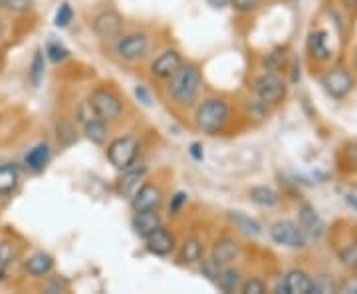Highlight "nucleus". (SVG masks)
<instances>
[{
    "mask_svg": "<svg viewBox=\"0 0 357 294\" xmlns=\"http://www.w3.org/2000/svg\"><path fill=\"white\" fill-rule=\"evenodd\" d=\"M169 80H171L169 94L178 105L189 108L197 102L199 90H201V72L197 66L181 64V68Z\"/></svg>",
    "mask_w": 357,
    "mask_h": 294,
    "instance_id": "f257e3e1",
    "label": "nucleus"
},
{
    "mask_svg": "<svg viewBox=\"0 0 357 294\" xmlns=\"http://www.w3.org/2000/svg\"><path fill=\"white\" fill-rule=\"evenodd\" d=\"M229 103L220 98H211L199 105L197 115H195V122H197V128L201 129L206 135H217L218 131H222L227 122H229Z\"/></svg>",
    "mask_w": 357,
    "mask_h": 294,
    "instance_id": "f03ea898",
    "label": "nucleus"
},
{
    "mask_svg": "<svg viewBox=\"0 0 357 294\" xmlns=\"http://www.w3.org/2000/svg\"><path fill=\"white\" fill-rule=\"evenodd\" d=\"M137 154H139V143H137L135 138H131V135L117 138L107 147V159H109V163L115 169H121V171L135 163Z\"/></svg>",
    "mask_w": 357,
    "mask_h": 294,
    "instance_id": "7ed1b4c3",
    "label": "nucleus"
},
{
    "mask_svg": "<svg viewBox=\"0 0 357 294\" xmlns=\"http://www.w3.org/2000/svg\"><path fill=\"white\" fill-rule=\"evenodd\" d=\"M89 105L93 108L96 115L103 119V122H112L117 119L121 112H123V103L121 100L115 96L112 90H105V88H98L89 96Z\"/></svg>",
    "mask_w": 357,
    "mask_h": 294,
    "instance_id": "20e7f679",
    "label": "nucleus"
},
{
    "mask_svg": "<svg viewBox=\"0 0 357 294\" xmlns=\"http://www.w3.org/2000/svg\"><path fill=\"white\" fill-rule=\"evenodd\" d=\"M321 86L326 94L333 98V100H344L347 98L356 82H354V76L345 70V68H333L330 72H326L324 78H321Z\"/></svg>",
    "mask_w": 357,
    "mask_h": 294,
    "instance_id": "39448f33",
    "label": "nucleus"
},
{
    "mask_svg": "<svg viewBox=\"0 0 357 294\" xmlns=\"http://www.w3.org/2000/svg\"><path fill=\"white\" fill-rule=\"evenodd\" d=\"M270 237L276 244L288 247V249H304L306 247L304 230L300 229L294 221H288V219L276 221L270 227Z\"/></svg>",
    "mask_w": 357,
    "mask_h": 294,
    "instance_id": "423d86ee",
    "label": "nucleus"
},
{
    "mask_svg": "<svg viewBox=\"0 0 357 294\" xmlns=\"http://www.w3.org/2000/svg\"><path fill=\"white\" fill-rule=\"evenodd\" d=\"M255 90L262 103H278L286 96V84L276 74H264L256 80Z\"/></svg>",
    "mask_w": 357,
    "mask_h": 294,
    "instance_id": "0eeeda50",
    "label": "nucleus"
},
{
    "mask_svg": "<svg viewBox=\"0 0 357 294\" xmlns=\"http://www.w3.org/2000/svg\"><path fill=\"white\" fill-rule=\"evenodd\" d=\"M163 201V193L157 185H151V183H145L141 185L137 191L133 193L131 197V207L135 213L139 211H149V209H157Z\"/></svg>",
    "mask_w": 357,
    "mask_h": 294,
    "instance_id": "6e6552de",
    "label": "nucleus"
},
{
    "mask_svg": "<svg viewBox=\"0 0 357 294\" xmlns=\"http://www.w3.org/2000/svg\"><path fill=\"white\" fill-rule=\"evenodd\" d=\"M147 46H149V42H147L145 34H129L117 42V54L128 62H135L145 56Z\"/></svg>",
    "mask_w": 357,
    "mask_h": 294,
    "instance_id": "1a4fd4ad",
    "label": "nucleus"
},
{
    "mask_svg": "<svg viewBox=\"0 0 357 294\" xmlns=\"http://www.w3.org/2000/svg\"><path fill=\"white\" fill-rule=\"evenodd\" d=\"M123 28V18L115 10H105L93 18V32L100 38H115L121 34Z\"/></svg>",
    "mask_w": 357,
    "mask_h": 294,
    "instance_id": "9d476101",
    "label": "nucleus"
},
{
    "mask_svg": "<svg viewBox=\"0 0 357 294\" xmlns=\"http://www.w3.org/2000/svg\"><path fill=\"white\" fill-rule=\"evenodd\" d=\"M298 217H300V227L306 230L310 237H314V239L324 237V233H326V223H324V219L319 217L318 211H316L312 205H300Z\"/></svg>",
    "mask_w": 357,
    "mask_h": 294,
    "instance_id": "9b49d317",
    "label": "nucleus"
},
{
    "mask_svg": "<svg viewBox=\"0 0 357 294\" xmlns=\"http://www.w3.org/2000/svg\"><path fill=\"white\" fill-rule=\"evenodd\" d=\"M183 64V58L177 50H167L163 52L157 60H153L151 64V74L159 80H169L177 72Z\"/></svg>",
    "mask_w": 357,
    "mask_h": 294,
    "instance_id": "f8f14e48",
    "label": "nucleus"
},
{
    "mask_svg": "<svg viewBox=\"0 0 357 294\" xmlns=\"http://www.w3.org/2000/svg\"><path fill=\"white\" fill-rule=\"evenodd\" d=\"M145 241H147V251L155 256H169L175 251V237L163 227L155 229Z\"/></svg>",
    "mask_w": 357,
    "mask_h": 294,
    "instance_id": "ddd939ff",
    "label": "nucleus"
},
{
    "mask_svg": "<svg viewBox=\"0 0 357 294\" xmlns=\"http://www.w3.org/2000/svg\"><path fill=\"white\" fill-rule=\"evenodd\" d=\"M143 175H145V167L137 166V163H133L128 169H123V175H121V179L117 183V193L121 197L131 199L133 193L139 189V181L143 179Z\"/></svg>",
    "mask_w": 357,
    "mask_h": 294,
    "instance_id": "4468645a",
    "label": "nucleus"
},
{
    "mask_svg": "<svg viewBox=\"0 0 357 294\" xmlns=\"http://www.w3.org/2000/svg\"><path fill=\"white\" fill-rule=\"evenodd\" d=\"M161 227V217L157 213V209H149V211H139L133 217V230L135 235H139L141 239H147L155 229Z\"/></svg>",
    "mask_w": 357,
    "mask_h": 294,
    "instance_id": "2eb2a0df",
    "label": "nucleus"
},
{
    "mask_svg": "<svg viewBox=\"0 0 357 294\" xmlns=\"http://www.w3.org/2000/svg\"><path fill=\"white\" fill-rule=\"evenodd\" d=\"M236 256H238V243L234 241V239H229V237H225V239H220L215 243L213 247V260L220 265V267H227L230 263H234L236 260Z\"/></svg>",
    "mask_w": 357,
    "mask_h": 294,
    "instance_id": "dca6fc26",
    "label": "nucleus"
},
{
    "mask_svg": "<svg viewBox=\"0 0 357 294\" xmlns=\"http://www.w3.org/2000/svg\"><path fill=\"white\" fill-rule=\"evenodd\" d=\"M284 282H286L288 294H312V288H314V281L304 270H290L284 277Z\"/></svg>",
    "mask_w": 357,
    "mask_h": 294,
    "instance_id": "f3484780",
    "label": "nucleus"
},
{
    "mask_svg": "<svg viewBox=\"0 0 357 294\" xmlns=\"http://www.w3.org/2000/svg\"><path fill=\"white\" fill-rule=\"evenodd\" d=\"M50 159H52L50 145H48V143H38L36 147H32V149L26 154L24 163L30 171L38 173V171H42L44 167L50 163Z\"/></svg>",
    "mask_w": 357,
    "mask_h": 294,
    "instance_id": "a211bd4d",
    "label": "nucleus"
},
{
    "mask_svg": "<svg viewBox=\"0 0 357 294\" xmlns=\"http://www.w3.org/2000/svg\"><path fill=\"white\" fill-rule=\"evenodd\" d=\"M54 269V258L48 253H34L32 256H28V260L24 263V270L30 277H44Z\"/></svg>",
    "mask_w": 357,
    "mask_h": 294,
    "instance_id": "6ab92c4d",
    "label": "nucleus"
},
{
    "mask_svg": "<svg viewBox=\"0 0 357 294\" xmlns=\"http://www.w3.org/2000/svg\"><path fill=\"white\" fill-rule=\"evenodd\" d=\"M326 32L324 30H316V32H312L310 34V38H307V50L310 54L318 60V62H326V60H330V56H332V52L328 50V46H326Z\"/></svg>",
    "mask_w": 357,
    "mask_h": 294,
    "instance_id": "aec40b11",
    "label": "nucleus"
},
{
    "mask_svg": "<svg viewBox=\"0 0 357 294\" xmlns=\"http://www.w3.org/2000/svg\"><path fill=\"white\" fill-rule=\"evenodd\" d=\"M18 181H20V175H18V169L16 166H0V195H10V193L18 187Z\"/></svg>",
    "mask_w": 357,
    "mask_h": 294,
    "instance_id": "412c9836",
    "label": "nucleus"
},
{
    "mask_svg": "<svg viewBox=\"0 0 357 294\" xmlns=\"http://www.w3.org/2000/svg\"><path fill=\"white\" fill-rule=\"evenodd\" d=\"M215 282H217V286L222 293H236L238 286H241V274H238V270L220 267Z\"/></svg>",
    "mask_w": 357,
    "mask_h": 294,
    "instance_id": "4be33fe9",
    "label": "nucleus"
},
{
    "mask_svg": "<svg viewBox=\"0 0 357 294\" xmlns=\"http://www.w3.org/2000/svg\"><path fill=\"white\" fill-rule=\"evenodd\" d=\"M84 133L91 143L96 145H103L105 140H107V128H105V122L100 119V117H93L84 124Z\"/></svg>",
    "mask_w": 357,
    "mask_h": 294,
    "instance_id": "5701e85b",
    "label": "nucleus"
},
{
    "mask_svg": "<svg viewBox=\"0 0 357 294\" xmlns=\"http://www.w3.org/2000/svg\"><path fill=\"white\" fill-rule=\"evenodd\" d=\"M230 221H232L238 229L243 230L244 235H248V237H258V235H262V225H260L256 219L248 217V215H244V213H230Z\"/></svg>",
    "mask_w": 357,
    "mask_h": 294,
    "instance_id": "b1692460",
    "label": "nucleus"
},
{
    "mask_svg": "<svg viewBox=\"0 0 357 294\" xmlns=\"http://www.w3.org/2000/svg\"><path fill=\"white\" fill-rule=\"evenodd\" d=\"M203 256V244L197 239H189L185 241L181 247V253H178V260L185 263V265H192V263H199Z\"/></svg>",
    "mask_w": 357,
    "mask_h": 294,
    "instance_id": "393cba45",
    "label": "nucleus"
},
{
    "mask_svg": "<svg viewBox=\"0 0 357 294\" xmlns=\"http://www.w3.org/2000/svg\"><path fill=\"white\" fill-rule=\"evenodd\" d=\"M250 199H252V203L270 209V207L278 203V193L266 187V185H258V187L250 189Z\"/></svg>",
    "mask_w": 357,
    "mask_h": 294,
    "instance_id": "a878e982",
    "label": "nucleus"
},
{
    "mask_svg": "<svg viewBox=\"0 0 357 294\" xmlns=\"http://www.w3.org/2000/svg\"><path fill=\"white\" fill-rule=\"evenodd\" d=\"M72 20H74V10H72L70 2H62V4H60V8L56 10L54 24L58 26V28H68Z\"/></svg>",
    "mask_w": 357,
    "mask_h": 294,
    "instance_id": "bb28decb",
    "label": "nucleus"
},
{
    "mask_svg": "<svg viewBox=\"0 0 357 294\" xmlns=\"http://www.w3.org/2000/svg\"><path fill=\"white\" fill-rule=\"evenodd\" d=\"M46 56L50 58L54 64H58V62H64L66 58L70 56V50L62 46L60 42H48V46H46Z\"/></svg>",
    "mask_w": 357,
    "mask_h": 294,
    "instance_id": "cd10ccee",
    "label": "nucleus"
},
{
    "mask_svg": "<svg viewBox=\"0 0 357 294\" xmlns=\"http://www.w3.org/2000/svg\"><path fill=\"white\" fill-rule=\"evenodd\" d=\"M30 78H32L34 86H38L42 78H44V54L40 50L34 54V60H32V66H30Z\"/></svg>",
    "mask_w": 357,
    "mask_h": 294,
    "instance_id": "c85d7f7f",
    "label": "nucleus"
},
{
    "mask_svg": "<svg viewBox=\"0 0 357 294\" xmlns=\"http://www.w3.org/2000/svg\"><path fill=\"white\" fill-rule=\"evenodd\" d=\"M14 258H16V247L8 241H0V270H6Z\"/></svg>",
    "mask_w": 357,
    "mask_h": 294,
    "instance_id": "c756f323",
    "label": "nucleus"
},
{
    "mask_svg": "<svg viewBox=\"0 0 357 294\" xmlns=\"http://www.w3.org/2000/svg\"><path fill=\"white\" fill-rule=\"evenodd\" d=\"M56 129H58V140L62 141L64 145H70V143H74V141H76V129L72 128V124H68V122H60Z\"/></svg>",
    "mask_w": 357,
    "mask_h": 294,
    "instance_id": "7c9ffc66",
    "label": "nucleus"
},
{
    "mask_svg": "<svg viewBox=\"0 0 357 294\" xmlns=\"http://www.w3.org/2000/svg\"><path fill=\"white\" fill-rule=\"evenodd\" d=\"M340 260L349 269H357V243L349 244L347 249H344L342 255H340Z\"/></svg>",
    "mask_w": 357,
    "mask_h": 294,
    "instance_id": "2f4dec72",
    "label": "nucleus"
},
{
    "mask_svg": "<svg viewBox=\"0 0 357 294\" xmlns=\"http://www.w3.org/2000/svg\"><path fill=\"white\" fill-rule=\"evenodd\" d=\"M0 4L6 8V10H13V13H24L32 6V0H0Z\"/></svg>",
    "mask_w": 357,
    "mask_h": 294,
    "instance_id": "473e14b6",
    "label": "nucleus"
},
{
    "mask_svg": "<svg viewBox=\"0 0 357 294\" xmlns=\"http://www.w3.org/2000/svg\"><path fill=\"white\" fill-rule=\"evenodd\" d=\"M230 4H232V8L236 10V13H243L248 14L256 10V6L260 4V0H230Z\"/></svg>",
    "mask_w": 357,
    "mask_h": 294,
    "instance_id": "72a5a7b5",
    "label": "nucleus"
},
{
    "mask_svg": "<svg viewBox=\"0 0 357 294\" xmlns=\"http://www.w3.org/2000/svg\"><path fill=\"white\" fill-rule=\"evenodd\" d=\"M333 291V282L332 279H328L326 274H321L318 277L316 281H314V288H312V294L318 293V294H324V293H332Z\"/></svg>",
    "mask_w": 357,
    "mask_h": 294,
    "instance_id": "f704fd0d",
    "label": "nucleus"
},
{
    "mask_svg": "<svg viewBox=\"0 0 357 294\" xmlns=\"http://www.w3.org/2000/svg\"><path fill=\"white\" fill-rule=\"evenodd\" d=\"M243 293L244 294H264L266 293V284L258 279H250L243 284Z\"/></svg>",
    "mask_w": 357,
    "mask_h": 294,
    "instance_id": "c9c22d12",
    "label": "nucleus"
},
{
    "mask_svg": "<svg viewBox=\"0 0 357 294\" xmlns=\"http://www.w3.org/2000/svg\"><path fill=\"white\" fill-rule=\"evenodd\" d=\"M187 203V193L178 191L171 197V203H169V215H178V211L183 209V205Z\"/></svg>",
    "mask_w": 357,
    "mask_h": 294,
    "instance_id": "e433bc0d",
    "label": "nucleus"
},
{
    "mask_svg": "<svg viewBox=\"0 0 357 294\" xmlns=\"http://www.w3.org/2000/svg\"><path fill=\"white\" fill-rule=\"evenodd\" d=\"M135 96H137V100H139L141 103H143V105H151V96H149V91L145 90V88H143V86H137V88H135Z\"/></svg>",
    "mask_w": 357,
    "mask_h": 294,
    "instance_id": "4c0bfd02",
    "label": "nucleus"
},
{
    "mask_svg": "<svg viewBox=\"0 0 357 294\" xmlns=\"http://www.w3.org/2000/svg\"><path fill=\"white\" fill-rule=\"evenodd\" d=\"M189 152H191V157L195 159V161H203L204 159L203 145H201V143H197V141L191 143V149H189Z\"/></svg>",
    "mask_w": 357,
    "mask_h": 294,
    "instance_id": "58836bf2",
    "label": "nucleus"
},
{
    "mask_svg": "<svg viewBox=\"0 0 357 294\" xmlns=\"http://www.w3.org/2000/svg\"><path fill=\"white\" fill-rule=\"evenodd\" d=\"M208 2V6H213V8H225V6H229L230 0H206Z\"/></svg>",
    "mask_w": 357,
    "mask_h": 294,
    "instance_id": "ea45409f",
    "label": "nucleus"
},
{
    "mask_svg": "<svg viewBox=\"0 0 357 294\" xmlns=\"http://www.w3.org/2000/svg\"><path fill=\"white\" fill-rule=\"evenodd\" d=\"M345 199H347V203L351 205V207L357 211V195H347Z\"/></svg>",
    "mask_w": 357,
    "mask_h": 294,
    "instance_id": "a19ab883",
    "label": "nucleus"
},
{
    "mask_svg": "<svg viewBox=\"0 0 357 294\" xmlns=\"http://www.w3.org/2000/svg\"><path fill=\"white\" fill-rule=\"evenodd\" d=\"M342 2H344L347 8H356L357 6V0H342Z\"/></svg>",
    "mask_w": 357,
    "mask_h": 294,
    "instance_id": "79ce46f5",
    "label": "nucleus"
},
{
    "mask_svg": "<svg viewBox=\"0 0 357 294\" xmlns=\"http://www.w3.org/2000/svg\"><path fill=\"white\" fill-rule=\"evenodd\" d=\"M4 32H6V28H4V22L0 20V38L4 36Z\"/></svg>",
    "mask_w": 357,
    "mask_h": 294,
    "instance_id": "37998d69",
    "label": "nucleus"
}]
</instances>
